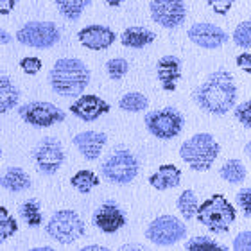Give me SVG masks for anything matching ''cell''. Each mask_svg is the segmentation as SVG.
<instances>
[{"mask_svg":"<svg viewBox=\"0 0 251 251\" xmlns=\"http://www.w3.org/2000/svg\"><path fill=\"white\" fill-rule=\"evenodd\" d=\"M106 140H108L106 133H100V131H83L72 138L74 146L77 147V151L88 162H94L100 156V152L106 146Z\"/></svg>","mask_w":251,"mask_h":251,"instance_id":"17","label":"cell"},{"mask_svg":"<svg viewBox=\"0 0 251 251\" xmlns=\"http://www.w3.org/2000/svg\"><path fill=\"white\" fill-rule=\"evenodd\" d=\"M235 65L241 68L242 72L251 74V54L250 52L239 54V56L235 58Z\"/></svg>","mask_w":251,"mask_h":251,"instance_id":"38","label":"cell"},{"mask_svg":"<svg viewBox=\"0 0 251 251\" xmlns=\"http://www.w3.org/2000/svg\"><path fill=\"white\" fill-rule=\"evenodd\" d=\"M237 204L246 219H251V188L244 187L237 192Z\"/></svg>","mask_w":251,"mask_h":251,"instance_id":"33","label":"cell"},{"mask_svg":"<svg viewBox=\"0 0 251 251\" xmlns=\"http://www.w3.org/2000/svg\"><path fill=\"white\" fill-rule=\"evenodd\" d=\"M147 106H149V99L146 95L140 94V92H129L121 97L119 100V108L127 113H140V111H146Z\"/></svg>","mask_w":251,"mask_h":251,"instance_id":"26","label":"cell"},{"mask_svg":"<svg viewBox=\"0 0 251 251\" xmlns=\"http://www.w3.org/2000/svg\"><path fill=\"white\" fill-rule=\"evenodd\" d=\"M231 248L235 251H251V230L250 231H241L239 235H235Z\"/></svg>","mask_w":251,"mask_h":251,"instance_id":"36","label":"cell"},{"mask_svg":"<svg viewBox=\"0 0 251 251\" xmlns=\"http://www.w3.org/2000/svg\"><path fill=\"white\" fill-rule=\"evenodd\" d=\"M244 152H246L248 156H250V158H251V140H250V142H248L246 146H244Z\"/></svg>","mask_w":251,"mask_h":251,"instance_id":"44","label":"cell"},{"mask_svg":"<svg viewBox=\"0 0 251 251\" xmlns=\"http://www.w3.org/2000/svg\"><path fill=\"white\" fill-rule=\"evenodd\" d=\"M47 235L63 246H70L86 233V225L74 210H58L45 226Z\"/></svg>","mask_w":251,"mask_h":251,"instance_id":"5","label":"cell"},{"mask_svg":"<svg viewBox=\"0 0 251 251\" xmlns=\"http://www.w3.org/2000/svg\"><path fill=\"white\" fill-rule=\"evenodd\" d=\"M106 72L113 81H121L126 74L129 72V63L124 58H113L106 63Z\"/></svg>","mask_w":251,"mask_h":251,"instance_id":"32","label":"cell"},{"mask_svg":"<svg viewBox=\"0 0 251 251\" xmlns=\"http://www.w3.org/2000/svg\"><path fill=\"white\" fill-rule=\"evenodd\" d=\"M221 152L219 142L210 133H196L179 147V156L192 171L204 173L212 169Z\"/></svg>","mask_w":251,"mask_h":251,"instance_id":"3","label":"cell"},{"mask_svg":"<svg viewBox=\"0 0 251 251\" xmlns=\"http://www.w3.org/2000/svg\"><path fill=\"white\" fill-rule=\"evenodd\" d=\"M185 250H188V251H206V250L226 251V246L217 244L214 239H210V237H206V235H199V237L190 239V241H187Z\"/></svg>","mask_w":251,"mask_h":251,"instance_id":"30","label":"cell"},{"mask_svg":"<svg viewBox=\"0 0 251 251\" xmlns=\"http://www.w3.org/2000/svg\"><path fill=\"white\" fill-rule=\"evenodd\" d=\"M0 187L9 192H25L31 188V178L29 174L20 167H9L0 176Z\"/></svg>","mask_w":251,"mask_h":251,"instance_id":"21","label":"cell"},{"mask_svg":"<svg viewBox=\"0 0 251 251\" xmlns=\"http://www.w3.org/2000/svg\"><path fill=\"white\" fill-rule=\"evenodd\" d=\"M179 181H181V169H178L174 163L160 165L156 173L149 176V185L156 190H169L178 187Z\"/></svg>","mask_w":251,"mask_h":251,"instance_id":"19","label":"cell"},{"mask_svg":"<svg viewBox=\"0 0 251 251\" xmlns=\"http://www.w3.org/2000/svg\"><path fill=\"white\" fill-rule=\"evenodd\" d=\"M16 40L31 49H50L61 40V31L54 22H27L16 31Z\"/></svg>","mask_w":251,"mask_h":251,"instance_id":"7","label":"cell"},{"mask_svg":"<svg viewBox=\"0 0 251 251\" xmlns=\"http://www.w3.org/2000/svg\"><path fill=\"white\" fill-rule=\"evenodd\" d=\"M196 217L212 233H226L235 223L237 214L235 206L223 194H214L203 204H199Z\"/></svg>","mask_w":251,"mask_h":251,"instance_id":"4","label":"cell"},{"mask_svg":"<svg viewBox=\"0 0 251 251\" xmlns=\"http://www.w3.org/2000/svg\"><path fill=\"white\" fill-rule=\"evenodd\" d=\"M52 2L58 5L59 13L70 22H77L83 11L92 4V0H52Z\"/></svg>","mask_w":251,"mask_h":251,"instance_id":"23","label":"cell"},{"mask_svg":"<svg viewBox=\"0 0 251 251\" xmlns=\"http://www.w3.org/2000/svg\"><path fill=\"white\" fill-rule=\"evenodd\" d=\"M106 246H99V244H92V246H84L83 251H106Z\"/></svg>","mask_w":251,"mask_h":251,"instance_id":"41","label":"cell"},{"mask_svg":"<svg viewBox=\"0 0 251 251\" xmlns=\"http://www.w3.org/2000/svg\"><path fill=\"white\" fill-rule=\"evenodd\" d=\"M219 174L226 183L239 185L246 179V167H244V163H242L241 160H228V162L221 167Z\"/></svg>","mask_w":251,"mask_h":251,"instance_id":"25","label":"cell"},{"mask_svg":"<svg viewBox=\"0 0 251 251\" xmlns=\"http://www.w3.org/2000/svg\"><path fill=\"white\" fill-rule=\"evenodd\" d=\"M77 40L84 49L90 50H104V49L111 47L117 40L115 31H111L110 27L99 25H86L77 32Z\"/></svg>","mask_w":251,"mask_h":251,"instance_id":"15","label":"cell"},{"mask_svg":"<svg viewBox=\"0 0 251 251\" xmlns=\"http://www.w3.org/2000/svg\"><path fill=\"white\" fill-rule=\"evenodd\" d=\"M237 47L241 49H251V20L241 22L235 27V31L231 34Z\"/></svg>","mask_w":251,"mask_h":251,"instance_id":"31","label":"cell"},{"mask_svg":"<svg viewBox=\"0 0 251 251\" xmlns=\"http://www.w3.org/2000/svg\"><path fill=\"white\" fill-rule=\"evenodd\" d=\"M206 4L217 15H228V11L233 7L235 0H206Z\"/></svg>","mask_w":251,"mask_h":251,"instance_id":"37","label":"cell"},{"mask_svg":"<svg viewBox=\"0 0 251 251\" xmlns=\"http://www.w3.org/2000/svg\"><path fill=\"white\" fill-rule=\"evenodd\" d=\"M156 40V34L147 27L131 25L121 34V43L127 49H144Z\"/></svg>","mask_w":251,"mask_h":251,"instance_id":"20","label":"cell"},{"mask_svg":"<svg viewBox=\"0 0 251 251\" xmlns=\"http://www.w3.org/2000/svg\"><path fill=\"white\" fill-rule=\"evenodd\" d=\"M100 171L110 183L127 185L138 174V160L127 149H117L106 158Z\"/></svg>","mask_w":251,"mask_h":251,"instance_id":"6","label":"cell"},{"mask_svg":"<svg viewBox=\"0 0 251 251\" xmlns=\"http://www.w3.org/2000/svg\"><path fill=\"white\" fill-rule=\"evenodd\" d=\"M20 215L22 219L25 221V225H29L31 228H38L43 223L42 215V206L38 199H27L25 203H22L20 206Z\"/></svg>","mask_w":251,"mask_h":251,"instance_id":"27","label":"cell"},{"mask_svg":"<svg viewBox=\"0 0 251 251\" xmlns=\"http://www.w3.org/2000/svg\"><path fill=\"white\" fill-rule=\"evenodd\" d=\"M147 131L160 140H171L178 136L183 129V115L176 108H163V110L149 111L144 119Z\"/></svg>","mask_w":251,"mask_h":251,"instance_id":"9","label":"cell"},{"mask_svg":"<svg viewBox=\"0 0 251 251\" xmlns=\"http://www.w3.org/2000/svg\"><path fill=\"white\" fill-rule=\"evenodd\" d=\"M11 42H13V36H11L7 31L0 29V45H7V43H11Z\"/></svg>","mask_w":251,"mask_h":251,"instance_id":"40","label":"cell"},{"mask_svg":"<svg viewBox=\"0 0 251 251\" xmlns=\"http://www.w3.org/2000/svg\"><path fill=\"white\" fill-rule=\"evenodd\" d=\"M20 68L27 75H34V74H38L43 68V63L36 56H27V58L20 59Z\"/></svg>","mask_w":251,"mask_h":251,"instance_id":"35","label":"cell"},{"mask_svg":"<svg viewBox=\"0 0 251 251\" xmlns=\"http://www.w3.org/2000/svg\"><path fill=\"white\" fill-rule=\"evenodd\" d=\"M18 231V221L5 206H0V244Z\"/></svg>","mask_w":251,"mask_h":251,"instance_id":"29","label":"cell"},{"mask_svg":"<svg viewBox=\"0 0 251 251\" xmlns=\"http://www.w3.org/2000/svg\"><path fill=\"white\" fill-rule=\"evenodd\" d=\"M104 2L110 5V7H119V5H121L124 0H104Z\"/></svg>","mask_w":251,"mask_h":251,"instance_id":"42","label":"cell"},{"mask_svg":"<svg viewBox=\"0 0 251 251\" xmlns=\"http://www.w3.org/2000/svg\"><path fill=\"white\" fill-rule=\"evenodd\" d=\"M156 75L165 92H174L181 79V59L173 54L162 56L156 63Z\"/></svg>","mask_w":251,"mask_h":251,"instance_id":"18","label":"cell"},{"mask_svg":"<svg viewBox=\"0 0 251 251\" xmlns=\"http://www.w3.org/2000/svg\"><path fill=\"white\" fill-rule=\"evenodd\" d=\"M187 36L194 45H198L201 49H208V50L219 49L221 45H225L228 42V34L219 25L206 24V22L194 24L187 31Z\"/></svg>","mask_w":251,"mask_h":251,"instance_id":"13","label":"cell"},{"mask_svg":"<svg viewBox=\"0 0 251 251\" xmlns=\"http://www.w3.org/2000/svg\"><path fill=\"white\" fill-rule=\"evenodd\" d=\"M176 206H178L179 214L183 215V219L190 221L194 215L198 214V208H199V203H198V198H196V192L187 188L183 192L179 194L178 201H176Z\"/></svg>","mask_w":251,"mask_h":251,"instance_id":"28","label":"cell"},{"mask_svg":"<svg viewBox=\"0 0 251 251\" xmlns=\"http://www.w3.org/2000/svg\"><path fill=\"white\" fill-rule=\"evenodd\" d=\"M49 83L61 97H79L90 84V68L77 58H61L50 68Z\"/></svg>","mask_w":251,"mask_h":251,"instance_id":"2","label":"cell"},{"mask_svg":"<svg viewBox=\"0 0 251 251\" xmlns=\"http://www.w3.org/2000/svg\"><path fill=\"white\" fill-rule=\"evenodd\" d=\"M121 250H144V246H138V244H126Z\"/></svg>","mask_w":251,"mask_h":251,"instance_id":"43","label":"cell"},{"mask_svg":"<svg viewBox=\"0 0 251 251\" xmlns=\"http://www.w3.org/2000/svg\"><path fill=\"white\" fill-rule=\"evenodd\" d=\"M149 11L152 22L165 29H176L187 18L185 0H151Z\"/></svg>","mask_w":251,"mask_h":251,"instance_id":"12","label":"cell"},{"mask_svg":"<svg viewBox=\"0 0 251 251\" xmlns=\"http://www.w3.org/2000/svg\"><path fill=\"white\" fill-rule=\"evenodd\" d=\"M111 110V106L104 99H100L99 95L88 94V95H79L77 99L70 104V111L74 117H77L84 122H94L99 117L106 115Z\"/></svg>","mask_w":251,"mask_h":251,"instance_id":"14","label":"cell"},{"mask_svg":"<svg viewBox=\"0 0 251 251\" xmlns=\"http://www.w3.org/2000/svg\"><path fill=\"white\" fill-rule=\"evenodd\" d=\"M18 0H0V15H11V11L15 9Z\"/></svg>","mask_w":251,"mask_h":251,"instance_id":"39","label":"cell"},{"mask_svg":"<svg viewBox=\"0 0 251 251\" xmlns=\"http://www.w3.org/2000/svg\"><path fill=\"white\" fill-rule=\"evenodd\" d=\"M18 115L32 127H50L65 121V111L47 100H32L18 108Z\"/></svg>","mask_w":251,"mask_h":251,"instance_id":"10","label":"cell"},{"mask_svg":"<svg viewBox=\"0 0 251 251\" xmlns=\"http://www.w3.org/2000/svg\"><path fill=\"white\" fill-rule=\"evenodd\" d=\"M34 162H36L38 171L42 174L52 176L61 169L65 163V151H63L61 142L54 136H47L43 138L34 149Z\"/></svg>","mask_w":251,"mask_h":251,"instance_id":"11","label":"cell"},{"mask_svg":"<svg viewBox=\"0 0 251 251\" xmlns=\"http://www.w3.org/2000/svg\"><path fill=\"white\" fill-rule=\"evenodd\" d=\"M70 183H72V187L75 188L77 192L88 194L100 183V179H99V176L94 173V171L83 169V171H77V173L70 178Z\"/></svg>","mask_w":251,"mask_h":251,"instance_id":"24","label":"cell"},{"mask_svg":"<svg viewBox=\"0 0 251 251\" xmlns=\"http://www.w3.org/2000/svg\"><path fill=\"white\" fill-rule=\"evenodd\" d=\"M187 237V226L174 215H160L149 223L146 239L154 246H173Z\"/></svg>","mask_w":251,"mask_h":251,"instance_id":"8","label":"cell"},{"mask_svg":"<svg viewBox=\"0 0 251 251\" xmlns=\"http://www.w3.org/2000/svg\"><path fill=\"white\" fill-rule=\"evenodd\" d=\"M94 225L104 233H115L126 226V215L115 201H106L94 212Z\"/></svg>","mask_w":251,"mask_h":251,"instance_id":"16","label":"cell"},{"mask_svg":"<svg viewBox=\"0 0 251 251\" xmlns=\"http://www.w3.org/2000/svg\"><path fill=\"white\" fill-rule=\"evenodd\" d=\"M0 156H2V149H0Z\"/></svg>","mask_w":251,"mask_h":251,"instance_id":"45","label":"cell"},{"mask_svg":"<svg viewBox=\"0 0 251 251\" xmlns=\"http://www.w3.org/2000/svg\"><path fill=\"white\" fill-rule=\"evenodd\" d=\"M235 119L241 122L244 127L251 129V100H244L241 104L235 106Z\"/></svg>","mask_w":251,"mask_h":251,"instance_id":"34","label":"cell"},{"mask_svg":"<svg viewBox=\"0 0 251 251\" xmlns=\"http://www.w3.org/2000/svg\"><path fill=\"white\" fill-rule=\"evenodd\" d=\"M194 100L210 115H226L235 108L237 86L228 70L219 68L204 79L194 92Z\"/></svg>","mask_w":251,"mask_h":251,"instance_id":"1","label":"cell"},{"mask_svg":"<svg viewBox=\"0 0 251 251\" xmlns=\"http://www.w3.org/2000/svg\"><path fill=\"white\" fill-rule=\"evenodd\" d=\"M20 90L5 75H0V113H7L18 104Z\"/></svg>","mask_w":251,"mask_h":251,"instance_id":"22","label":"cell"}]
</instances>
